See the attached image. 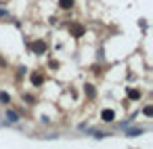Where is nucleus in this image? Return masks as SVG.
<instances>
[{"instance_id":"nucleus-9","label":"nucleus","mask_w":153,"mask_h":149,"mask_svg":"<svg viewBox=\"0 0 153 149\" xmlns=\"http://www.w3.org/2000/svg\"><path fill=\"white\" fill-rule=\"evenodd\" d=\"M145 115L151 118V115H153V107H145Z\"/></svg>"},{"instance_id":"nucleus-2","label":"nucleus","mask_w":153,"mask_h":149,"mask_svg":"<svg viewBox=\"0 0 153 149\" xmlns=\"http://www.w3.org/2000/svg\"><path fill=\"white\" fill-rule=\"evenodd\" d=\"M32 48H34V53H38V55H40V53H44V51H46V44H44L42 40H38V42H34V46H32Z\"/></svg>"},{"instance_id":"nucleus-6","label":"nucleus","mask_w":153,"mask_h":149,"mask_svg":"<svg viewBox=\"0 0 153 149\" xmlns=\"http://www.w3.org/2000/svg\"><path fill=\"white\" fill-rule=\"evenodd\" d=\"M32 82H34V84H42V76H40V74H34V76H32Z\"/></svg>"},{"instance_id":"nucleus-7","label":"nucleus","mask_w":153,"mask_h":149,"mask_svg":"<svg viewBox=\"0 0 153 149\" xmlns=\"http://www.w3.org/2000/svg\"><path fill=\"white\" fill-rule=\"evenodd\" d=\"M84 90H86V95H88V97H90V99H92V97H94V88H92V86H90V84H86V88H84Z\"/></svg>"},{"instance_id":"nucleus-4","label":"nucleus","mask_w":153,"mask_h":149,"mask_svg":"<svg viewBox=\"0 0 153 149\" xmlns=\"http://www.w3.org/2000/svg\"><path fill=\"white\" fill-rule=\"evenodd\" d=\"M59 7L61 9H71L74 7V0H59Z\"/></svg>"},{"instance_id":"nucleus-5","label":"nucleus","mask_w":153,"mask_h":149,"mask_svg":"<svg viewBox=\"0 0 153 149\" xmlns=\"http://www.w3.org/2000/svg\"><path fill=\"white\" fill-rule=\"evenodd\" d=\"M128 97H130V99H138V97H140V92H138V90H134V88H128Z\"/></svg>"},{"instance_id":"nucleus-1","label":"nucleus","mask_w":153,"mask_h":149,"mask_svg":"<svg viewBox=\"0 0 153 149\" xmlns=\"http://www.w3.org/2000/svg\"><path fill=\"white\" fill-rule=\"evenodd\" d=\"M101 115H103V120H105V122H113L115 111H113V109H103V113H101Z\"/></svg>"},{"instance_id":"nucleus-3","label":"nucleus","mask_w":153,"mask_h":149,"mask_svg":"<svg viewBox=\"0 0 153 149\" xmlns=\"http://www.w3.org/2000/svg\"><path fill=\"white\" fill-rule=\"evenodd\" d=\"M71 34L78 38V36H82V34H84V28H82V25H78V23H74V25H71Z\"/></svg>"},{"instance_id":"nucleus-8","label":"nucleus","mask_w":153,"mask_h":149,"mask_svg":"<svg viewBox=\"0 0 153 149\" xmlns=\"http://www.w3.org/2000/svg\"><path fill=\"white\" fill-rule=\"evenodd\" d=\"M128 134H130V136H134V134H143V128H132V130H128Z\"/></svg>"},{"instance_id":"nucleus-10","label":"nucleus","mask_w":153,"mask_h":149,"mask_svg":"<svg viewBox=\"0 0 153 149\" xmlns=\"http://www.w3.org/2000/svg\"><path fill=\"white\" fill-rule=\"evenodd\" d=\"M0 101H9V95L7 92H0Z\"/></svg>"}]
</instances>
